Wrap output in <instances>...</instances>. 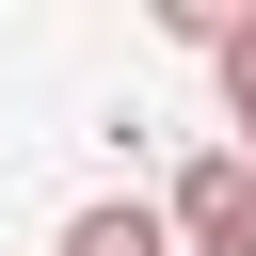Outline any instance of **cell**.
I'll return each instance as SVG.
<instances>
[{"instance_id": "3", "label": "cell", "mask_w": 256, "mask_h": 256, "mask_svg": "<svg viewBox=\"0 0 256 256\" xmlns=\"http://www.w3.org/2000/svg\"><path fill=\"white\" fill-rule=\"evenodd\" d=\"M224 112H240V160H256V16L224 32Z\"/></svg>"}, {"instance_id": "2", "label": "cell", "mask_w": 256, "mask_h": 256, "mask_svg": "<svg viewBox=\"0 0 256 256\" xmlns=\"http://www.w3.org/2000/svg\"><path fill=\"white\" fill-rule=\"evenodd\" d=\"M64 256H176V208H144V192H96V208L64 224Z\"/></svg>"}, {"instance_id": "1", "label": "cell", "mask_w": 256, "mask_h": 256, "mask_svg": "<svg viewBox=\"0 0 256 256\" xmlns=\"http://www.w3.org/2000/svg\"><path fill=\"white\" fill-rule=\"evenodd\" d=\"M160 208H176V256H256V160L240 144H208Z\"/></svg>"}]
</instances>
